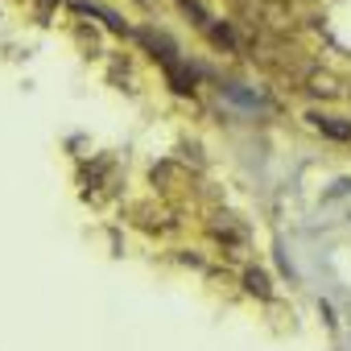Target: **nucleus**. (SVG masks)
Listing matches in <instances>:
<instances>
[{"label": "nucleus", "mask_w": 351, "mask_h": 351, "mask_svg": "<svg viewBox=\"0 0 351 351\" xmlns=\"http://www.w3.org/2000/svg\"><path fill=\"white\" fill-rule=\"evenodd\" d=\"M215 240H219V244H228V248H236V252H244V248H248V232H244L236 219L215 223Z\"/></svg>", "instance_id": "nucleus-1"}, {"label": "nucleus", "mask_w": 351, "mask_h": 351, "mask_svg": "<svg viewBox=\"0 0 351 351\" xmlns=\"http://www.w3.org/2000/svg\"><path fill=\"white\" fill-rule=\"evenodd\" d=\"M306 87H310L314 95H322V99H335V95H339V83H335L326 71H310V75H306Z\"/></svg>", "instance_id": "nucleus-2"}, {"label": "nucleus", "mask_w": 351, "mask_h": 351, "mask_svg": "<svg viewBox=\"0 0 351 351\" xmlns=\"http://www.w3.org/2000/svg\"><path fill=\"white\" fill-rule=\"evenodd\" d=\"M310 120H314L326 136H335V141H351V124H339L335 116H310Z\"/></svg>", "instance_id": "nucleus-3"}, {"label": "nucleus", "mask_w": 351, "mask_h": 351, "mask_svg": "<svg viewBox=\"0 0 351 351\" xmlns=\"http://www.w3.org/2000/svg\"><path fill=\"white\" fill-rule=\"evenodd\" d=\"M244 281H248V289H252V293L269 298V277H265L261 269H248V273H244Z\"/></svg>", "instance_id": "nucleus-4"}]
</instances>
